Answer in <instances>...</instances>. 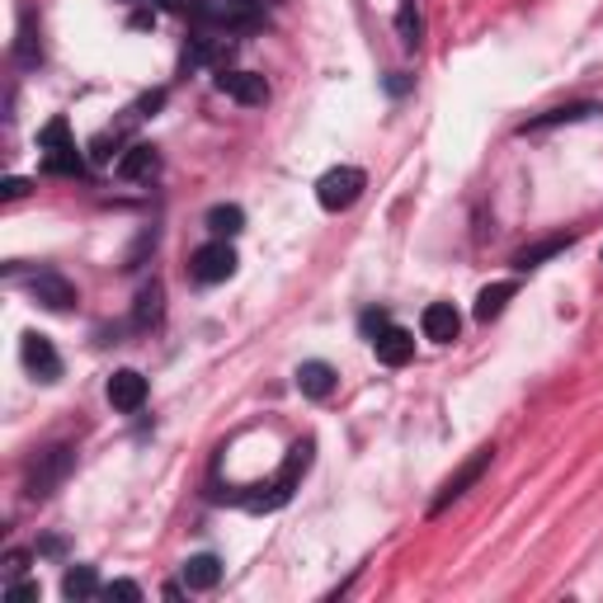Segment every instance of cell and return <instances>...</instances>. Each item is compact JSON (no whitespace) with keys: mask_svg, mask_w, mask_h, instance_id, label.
<instances>
[{"mask_svg":"<svg viewBox=\"0 0 603 603\" xmlns=\"http://www.w3.org/2000/svg\"><path fill=\"white\" fill-rule=\"evenodd\" d=\"M269 0H198V20L203 29H217V34H246L264 20Z\"/></svg>","mask_w":603,"mask_h":603,"instance_id":"obj_1","label":"cell"},{"mask_svg":"<svg viewBox=\"0 0 603 603\" xmlns=\"http://www.w3.org/2000/svg\"><path fill=\"white\" fill-rule=\"evenodd\" d=\"M363 189H368V174L359 166H330L321 180H316V203H321L326 213H349L363 198Z\"/></svg>","mask_w":603,"mask_h":603,"instance_id":"obj_2","label":"cell"},{"mask_svg":"<svg viewBox=\"0 0 603 603\" xmlns=\"http://www.w3.org/2000/svg\"><path fill=\"white\" fill-rule=\"evenodd\" d=\"M38 147H43V170L47 174H81V151H76V137L67 128V118L47 123V128L38 133Z\"/></svg>","mask_w":603,"mask_h":603,"instance_id":"obj_3","label":"cell"},{"mask_svg":"<svg viewBox=\"0 0 603 603\" xmlns=\"http://www.w3.org/2000/svg\"><path fill=\"white\" fill-rule=\"evenodd\" d=\"M236 274V250L227 236H217V241L198 246L194 255H189V278L203 283V288H213V283H227Z\"/></svg>","mask_w":603,"mask_h":603,"instance_id":"obj_4","label":"cell"},{"mask_svg":"<svg viewBox=\"0 0 603 603\" xmlns=\"http://www.w3.org/2000/svg\"><path fill=\"white\" fill-rule=\"evenodd\" d=\"M104 396H109V406L114 410H123V416H137V410L147 406V377H141L137 368H118L114 377H109Z\"/></svg>","mask_w":603,"mask_h":603,"instance_id":"obj_5","label":"cell"},{"mask_svg":"<svg viewBox=\"0 0 603 603\" xmlns=\"http://www.w3.org/2000/svg\"><path fill=\"white\" fill-rule=\"evenodd\" d=\"M213 86H217L221 94H227V100L250 104V109L269 100V81H264V76H255V71H231V67H221Z\"/></svg>","mask_w":603,"mask_h":603,"instance_id":"obj_6","label":"cell"},{"mask_svg":"<svg viewBox=\"0 0 603 603\" xmlns=\"http://www.w3.org/2000/svg\"><path fill=\"white\" fill-rule=\"evenodd\" d=\"M20 354H24V368L38 377V383H57L61 377V359H57V349L47 335H38V330H29L24 344H20Z\"/></svg>","mask_w":603,"mask_h":603,"instance_id":"obj_7","label":"cell"},{"mask_svg":"<svg viewBox=\"0 0 603 603\" xmlns=\"http://www.w3.org/2000/svg\"><path fill=\"white\" fill-rule=\"evenodd\" d=\"M373 354H377V363H387V368H406V363L416 359V335L401 326H383L373 335Z\"/></svg>","mask_w":603,"mask_h":603,"instance_id":"obj_8","label":"cell"},{"mask_svg":"<svg viewBox=\"0 0 603 603\" xmlns=\"http://www.w3.org/2000/svg\"><path fill=\"white\" fill-rule=\"evenodd\" d=\"M490 457H496V448H476V457L471 463L457 471V476H448V481H443V490H439V500H434V514H443L448 510V504L457 500V496H467V486H476L481 481V471L490 467Z\"/></svg>","mask_w":603,"mask_h":603,"instance_id":"obj_9","label":"cell"},{"mask_svg":"<svg viewBox=\"0 0 603 603\" xmlns=\"http://www.w3.org/2000/svg\"><path fill=\"white\" fill-rule=\"evenodd\" d=\"M67 467H71V448H47L38 463H34V476H29V496L43 500L47 490H53L61 476H67Z\"/></svg>","mask_w":603,"mask_h":603,"instance_id":"obj_10","label":"cell"},{"mask_svg":"<svg viewBox=\"0 0 603 603\" xmlns=\"http://www.w3.org/2000/svg\"><path fill=\"white\" fill-rule=\"evenodd\" d=\"M420 330H424V340H434V344H453L457 330H463V316L453 311V302H430L420 316Z\"/></svg>","mask_w":603,"mask_h":603,"instance_id":"obj_11","label":"cell"},{"mask_svg":"<svg viewBox=\"0 0 603 603\" xmlns=\"http://www.w3.org/2000/svg\"><path fill=\"white\" fill-rule=\"evenodd\" d=\"M335 383H340L335 368H330V363H321V359H307V363L297 368V391L311 396V401H326V396L335 391Z\"/></svg>","mask_w":603,"mask_h":603,"instance_id":"obj_12","label":"cell"},{"mask_svg":"<svg viewBox=\"0 0 603 603\" xmlns=\"http://www.w3.org/2000/svg\"><path fill=\"white\" fill-rule=\"evenodd\" d=\"M29 288H34V297L43 302L47 311H71V302H76V288L61 274H53V269H43V274L29 283Z\"/></svg>","mask_w":603,"mask_h":603,"instance_id":"obj_13","label":"cell"},{"mask_svg":"<svg viewBox=\"0 0 603 603\" xmlns=\"http://www.w3.org/2000/svg\"><path fill=\"white\" fill-rule=\"evenodd\" d=\"M184 584H189V590H217V584H221V561L213 557V551H198V557H189L184 561Z\"/></svg>","mask_w":603,"mask_h":603,"instance_id":"obj_14","label":"cell"},{"mask_svg":"<svg viewBox=\"0 0 603 603\" xmlns=\"http://www.w3.org/2000/svg\"><path fill=\"white\" fill-rule=\"evenodd\" d=\"M603 114L599 104H566V109H547V114H537L523 123V133H543V128H557V123H580V118H594Z\"/></svg>","mask_w":603,"mask_h":603,"instance_id":"obj_15","label":"cell"},{"mask_svg":"<svg viewBox=\"0 0 603 603\" xmlns=\"http://www.w3.org/2000/svg\"><path fill=\"white\" fill-rule=\"evenodd\" d=\"M156 166H161V161H156V147H147V141H137V147H128V151L118 156V174H123V180H151Z\"/></svg>","mask_w":603,"mask_h":603,"instance_id":"obj_16","label":"cell"},{"mask_svg":"<svg viewBox=\"0 0 603 603\" xmlns=\"http://www.w3.org/2000/svg\"><path fill=\"white\" fill-rule=\"evenodd\" d=\"M61 594L67 599H100L104 584H100V576H94V566H71L67 576H61Z\"/></svg>","mask_w":603,"mask_h":603,"instance_id":"obj_17","label":"cell"},{"mask_svg":"<svg viewBox=\"0 0 603 603\" xmlns=\"http://www.w3.org/2000/svg\"><path fill=\"white\" fill-rule=\"evenodd\" d=\"M510 297H514V283H490V288H481V297H476V321H496Z\"/></svg>","mask_w":603,"mask_h":603,"instance_id":"obj_18","label":"cell"},{"mask_svg":"<svg viewBox=\"0 0 603 603\" xmlns=\"http://www.w3.org/2000/svg\"><path fill=\"white\" fill-rule=\"evenodd\" d=\"M208 227H213V236H227L231 241V236L246 227V213L236 208V203H217V208H208Z\"/></svg>","mask_w":603,"mask_h":603,"instance_id":"obj_19","label":"cell"},{"mask_svg":"<svg viewBox=\"0 0 603 603\" xmlns=\"http://www.w3.org/2000/svg\"><path fill=\"white\" fill-rule=\"evenodd\" d=\"M396 29H401V43L406 47H420V5H416V0H406V5H401V14H396Z\"/></svg>","mask_w":603,"mask_h":603,"instance_id":"obj_20","label":"cell"},{"mask_svg":"<svg viewBox=\"0 0 603 603\" xmlns=\"http://www.w3.org/2000/svg\"><path fill=\"white\" fill-rule=\"evenodd\" d=\"M161 302H166V293L156 288V283H151V288H141V297H137V326H156V321H161Z\"/></svg>","mask_w":603,"mask_h":603,"instance_id":"obj_21","label":"cell"},{"mask_svg":"<svg viewBox=\"0 0 603 603\" xmlns=\"http://www.w3.org/2000/svg\"><path fill=\"white\" fill-rule=\"evenodd\" d=\"M561 246H570V236H551V241H543V246H533V250H523V255L514 260V269H537L547 255H557Z\"/></svg>","mask_w":603,"mask_h":603,"instance_id":"obj_22","label":"cell"},{"mask_svg":"<svg viewBox=\"0 0 603 603\" xmlns=\"http://www.w3.org/2000/svg\"><path fill=\"white\" fill-rule=\"evenodd\" d=\"M359 326H363V335L373 340V335H377V330H383V326H391V316H387L383 307H377V311H363V321H359Z\"/></svg>","mask_w":603,"mask_h":603,"instance_id":"obj_23","label":"cell"},{"mask_svg":"<svg viewBox=\"0 0 603 603\" xmlns=\"http://www.w3.org/2000/svg\"><path fill=\"white\" fill-rule=\"evenodd\" d=\"M104 599H141V590L133 580H114V584H104Z\"/></svg>","mask_w":603,"mask_h":603,"instance_id":"obj_24","label":"cell"},{"mask_svg":"<svg viewBox=\"0 0 603 603\" xmlns=\"http://www.w3.org/2000/svg\"><path fill=\"white\" fill-rule=\"evenodd\" d=\"M10 599H38V584L29 580V584H10Z\"/></svg>","mask_w":603,"mask_h":603,"instance_id":"obj_25","label":"cell"},{"mask_svg":"<svg viewBox=\"0 0 603 603\" xmlns=\"http://www.w3.org/2000/svg\"><path fill=\"white\" fill-rule=\"evenodd\" d=\"M24 194H29L24 180H5V198H24Z\"/></svg>","mask_w":603,"mask_h":603,"instance_id":"obj_26","label":"cell"}]
</instances>
